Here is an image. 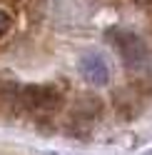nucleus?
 Returning a JSON list of instances; mask_svg holds the SVG:
<instances>
[{"label":"nucleus","instance_id":"3","mask_svg":"<svg viewBox=\"0 0 152 155\" xmlns=\"http://www.w3.org/2000/svg\"><path fill=\"white\" fill-rule=\"evenodd\" d=\"M82 70H85V78L87 80H92V83H107V65L100 60L97 55H92V58H87V60L82 63Z\"/></svg>","mask_w":152,"mask_h":155},{"label":"nucleus","instance_id":"4","mask_svg":"<svg viewBox=\"0 0 152 155\" xmlns=\"http://www.w3.org/2000/svg\"><path fill=\"white\" fill-rule=\"evenodd\" d=\"M13 30H15V15L8 10V8L0 5V43H3Z\"/></svg>","mask_w":152,"mask_h":155},{"label":"nucleus","instance_id":"5","mask_svg":"<svg viewBox=\"0 0 152 155\" xmlns=\"http://www.w3.org/2000/svg\"><path fill=\"white\" fill-rule=\"evenodd\" d=\"M137 3H150V0H137Z\"/></svg>","mask_w":152,"mask_h":155},{"label":"nucleus","instance_id":"1","mask_svg":"<svg viewBox=\"0 0 152 155\" xmlns=\"http://www.w3.org/2000/svg\"><path fill=\"white\" fill-rule=\"evenodd\" d=\"M23 105L33 115H52L62 105V93L55 85H33L23 90Z\"/></svg>","mask_w":152,"mask_h":155},{"label":"nucleus","instance_id":"2","mask_svg":"<svg viewBox=\"0 0 152 155\" xmlns=\"http://www.w3.org/2000/svg\"><path fill=\"white\" fill-rule=\"evenodd\" d=\"M112 33H117L112 40H115L117 50L125 58L127 65H140V63L147 60V48H145V43L140 38H135L132 33H122V30H112Z\"/></svg>","mask_w":152,"mask_h":155}]
</instances>
